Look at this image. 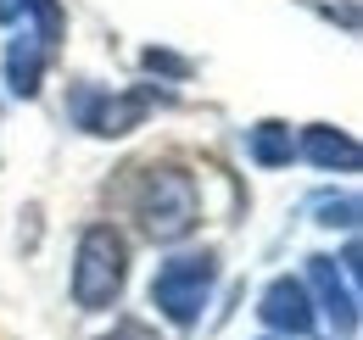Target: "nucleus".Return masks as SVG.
<instances>
[{
    "label": "nucleus",
    "mask_w": 363,
    "mask_h": 340,
    "mask_svg": "<svg viewBox=\"0 0 363 340\" xmlns=\"http://www.w3.org/2000/svg\"><path fill=\"white\" fill-rule=\"evenodd\" d=\"M246 151H252V162L257 168H285L291 157H296V134L285 123H257L246 134Z\"/></svg>",
    "instance_id": "1a4fd4ad"
},
{
    "label": "nucleus",
    "mask_w": 363,
    "mask_h": 340,
    "mask_svg": "<svg viewBox=\"0 0 363 340\" xmlns=\"http://www.w3.org/2000/svg\"><path fill=\"white\" fill-rule=\"evenodd\" d=\"M257 318H263V324H269L274 335H313V296H308V285H302V279H274L269 290H263V296H257Z\"/></svg>",
    "instance_id": "423d86ee"
},
{
    "label": "nucleus",
    "mask_w": 363,
    "mask_h": 340,
    "mask_svg": "<svg viewBox=\"0 0 363 340\" xmlns=\"http://www.w3.org/2000/svg\"><path fill=\"white\" fill-rule=\"evenodd\" d=\"M11 11H17V17H23V28H28V34H40L50 50L62 45V6H56V0H11Z\"/></svg>",
    "instance_id": "9d476101"
},
{
    "label": "nucleus",
    "mask_w": 363,
    "mask_h": 340,
    "mask_svg": "<svg viewBox=\"0 0 363 340\" xmlns=\"http://www.w3.org/2000/svg\"><path fill=\"white\" fill-rule=\"evenodd\" d=\"M123 279H129V246L112 223H90L79 234V251H73V307L84 312H106L123 296Z\"/></svg>",
    "instance_id": "f257e3e1"
},
{
    "label": "nucleus",
    "mask_w": 363,
    "mask_h": 340,
    "mask_svg": "<svg viewBox=\"0 0 363 340\" xmlns=\"http://www.w3.org/2000/svg\"><path fill=\"white\" fill-rule=\"evenodd\" d=\"M296 157H308L324 173H358V140L341 134V128H330V123H313V128H302Z\"/></svg>",
    "instance_id": "6e6552de"
},
{
    "label": "nucleus",
    "mask_w": 363,
    "mask_h": 340,
    "mask_svg": "<svg viewBox=\"0 0 363 340\" xmlns=\"http://www.w3.org/2000/svg\"><path fill=\"white\" fill-rule=\"evenodd\" d=\"M308 279H313L318 307H324V318L335 324V335L352 340L358 335V279L347 273V262L318 251V256H308Z\"/></svg>",
    "instance_id": "39448f33"
},
{
    "label": "nucleus",
    "mask_w": 363,
    "mask_h": 340,
    "mask_svg": "<svg viewBox=\"0 0 363 340\" xmlns=\"http://www.w3.org/2000/svg\"><path fill=\"white\" fill-rule=\"evenodd\" d=\"M145 112H151V89H123V95H112V89L101 84H73L67 95V118L95 134V140H123V134H135L145 123Z\"/></svg>",
    "instance_id": "20e7f679"
},
{
    "label": "nucleus",
    "mask_w": 363,
    "mask_h": 340,
    "mask_svg": "<svg viewBox=\"0 0 363 340\" xmlns=\"http://www.w3.org/2000/svg\"><path fill=\"white\" fill-rule=\"evenodd\" d=\"M313 223H324V229H358V196H313Z\"/></svg>",
    "instance_id": "9b49d317"
},
{
    "label": "nucleus",
    "mask_w": 363,
    "mask_h": 340,
    "mask_svg": "<svg viewBox=\"0 0 363 340\" xmlns=\"http://www.w3.org/2000/svg\"><path fill=\"white\" fill-rule=\"evenodd\" d=\"M101 340H157L145 324H135V318H123V324H112V335H101Z\"/></svg>",
    "instance_id": "ddd939ff"
},
{
    "label": "nucleus",
    "mask_w": 363,
    "mask_h": 340,
    "mask_svg": "<svg viewBox=\"0 0 363 340\" xmlns=\"http://www.w3.org/2000/svg\"><path fill=\"white\" fill-rule=\"evenodd\" d=\"M45 62H50V45L40 34H28V28H17L11 45H6V84L17 101H34L40 84H45Z\"/></svg>",
    "instance_id": "0eeeda50"
},
{
    "label": "nucleus",
    "mask_w": 363,
    "mask_h": 340,
    "mask_svg": "<svg viewBox=\"0 0 363 340\" xmlns=\"http://www.w3.org/2000/svg\"><path fill=\"white\" fill-rule=\"evenodd\" d=\"M140 62H145V73H168V79H184V73H190V62L168 56V50H145Z\"/></svg>",
    "instance_id": "f8f14e48"
},
{
    "label": "nucleus",
    "mask_w": 363,
    "mask_h": 340,
    "mask_svg": "<svg viewBox=\"0 0 363 340\" xmlns=\"http://www.w3.org/2000/svg\"><path fill=\"white\" fill-rule=\"evenodd\" d=\"M213 285H218V256L213 251L174 256V262H162L157 279H151V307H157L168 324L190 329V324L201 318V307L213 301Z\"/></svg>",
    "instance_id": "7ed1b4c3"
},
{
    "label": "nucleus",
    "mask_w": 363,
    "mask_h": 340,
    "mask_svg": "<svg viewBox=\"0 0 363 340\" xmlns=\"http://www.w3.org/2000/svg\"><path fill=\"white\" fill-rule=\"evenodd\" d=\"M140 229H145V240H157V246H174L184 240L190 229H196V217H201V196H196V178L184 168H151L145 173V184H140Z\"/></svg>",
    "instance_id": "f03ea898"
}]
</instances>
